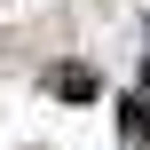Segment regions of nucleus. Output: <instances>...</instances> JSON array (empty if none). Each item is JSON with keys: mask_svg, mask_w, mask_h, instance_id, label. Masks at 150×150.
<instances>
[{"mask_svg": "<svg viewBox=\"0 0 150 150\" xmlns=\"http://www.w3.org/2000/svg\"><path fill=\"white\" fill-rule=\"evenodd\" d=\"M55 95L87 103V95H95V71H87V63H63V71H55Z\"/></svg>", "mask_w": 150, "mask_h": 150, "instance_id": "obj_1", "label": "nucleus"}, {"mask_svg": "<svg viewBox=\"0 0 150 150\" xmlns=\"http://www.w3.org/2000/svg\"><path fill=\"white\" fill-rule=\"evenodd\" d=\"M127 134H134V142H150V103H127Z\"/></svg>", "mask_w": 150, "mask_h": 150, "instance_id": "obj_2", "label": "nucleus"}]
</instances>
